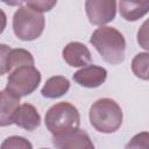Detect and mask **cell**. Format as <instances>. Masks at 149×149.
<instances>
[{
    "label": "cell",
    "mask_w": 149,
    "mask_h": 149,
    "mask_svg": "<svg viewBox=\"0 0 149 149\" xmlns=\"http://www.w3.org/2000/svg\"><path fill=\"white\" fill-rule=\"evenodd\" d=\"M90 43L95 48L105 62L113 65L123 62L126 40L116 28L108 26L97 28L90 37Z\"/></svg>",
    "instance_id": "cell-1"
},
{
    "label": "cell",
    "mask_w": 149,
    "mask_h": 149,
    "mask_svg": "<svg viewBox=\"0 0 149 149\" xmlns=\"http://www.w3.org/2000/svg\"><path fill=\"white\" fill-rule=\"evenodd\" d=\"M92 127L104 134L116 132L123 120V113L119 104L111 98H101L94 101L88 112Z\"/></svg>",
    "instance_id": "cell-2"
},
{
    "label": "cell",
    "mask_w": 149,
    "mask_h": 149,
    "mask_svg": "<svg viewBox=\"0 0 149 149\" xmlns=\"http://www.w3.org/2000/svg\"><path fill=\"white\" fill-rule=\"evenodd\" d=\"M44 123L54 136H58L79 128L80 115L77 107L70 102L62 101L55 104L48 109Z\"/></svg>",
    "instance_id": "cell-3"
},
{
    "label": "cell",
    "mask_w": 149,
    "mask_h": 149,
    "mask_svg": "<svg viewBox=\"0 0 149 149\" xmlns=\"http://www.w3.org/2000/svg\"><path fill=\"white\" fill-rule=\"evenodd\" d=\"M45 26L43 14L35 12L27 5L20 6L13 15V30L21 41H34L38 38Z\"/></svg>",
    "instance_id": "cell-4"
},
{
    "label": "cell",
    "mask_w": 149,
    "mask_h": 149,
    "mask_svg": "<svg viewBox=\"0 0 149 149\" xmlns=\"http://www.w3.org/2000/svg\"><path fill=\"white\" fill-rule=\"evenodd\" d=\"M41 83V72L35 66H21L9 72L6 90L21 98L31 94Z\"/></svg>",
    "instance_id": "cell-5"
},
{
    "label": "cell",
    "mask_w": 149,
    "mask_h": 149,
    "mask_svg": "<svg viewBox=\"0 0 149 149\" xmlns=\"http://www.w3.org/2000/svg\"><path fill=\"white\" fill-rule=\"evenodd\" d=\"M116 5L114 0H87L85 12L90 23L102 27L113 21L116 14Z\"/></svg>",
    "instance_id": "cell-6"
},
{
    "label": "cell",
    "mask_w": 149,
    "mask_h": 149,
    "mask_svg": "<svg viewBox=\"0 0 149 149\" xmlns=\"http://www.w3.org/2000/svg\"><path fill=\"white\" fill-rule=\"evenodd\" d=\"M52 143L57 149H95L88 134L80 128L54 136Z\"/></svg>",
    "instance_id": "cell-7"
},
{
    "label": "cell",
    "mask_w": 149,
    "mask_h": 149,
    "mask_svg": "<svg viewBox=\"0 0 149 149\" xmlns=\"http://www.w3.org/2000/svg\"><path fill=\"white\" fill-rule=\"evenodd\" d=\"M72 78L78 85L83 87L95 88L105 83L107 78V70L102 66L90 64L74 72Z\"/></svg>",
    "instance_id": "cell-8"
},
{
    "label": "cell",
    "mask_w": 149,
    "mask_h": 149,
    "mask_svg": "<svg viewBox=\"0 0 149 149\" xmlns=\"http://www.w3.org/2000/svg\"><path fill=\"white\" fill-rule=\"evenodd\" d=\"M63 59L68 65L72 68H84L90 65L92 61V55L88 48L81 42H70L62 51Z\"/></svg>",
    "instance_id": "cell-9"
},
{
    "label": "cell",
    "mask_w": 149,
    "mask_h": 149,
    "mask_svg": "<svg viewBox=\"0 0 149 149\" xmlns=\"http://www.w3.org/2000/svg\"><path fill=\"white\" fill-rule=\"evenodd\" d=\"M13 123H15L16 126L28 132H33L40 126L41 115L35 108V106L26 102V104L20 105L19 108L16 109L14 119H13Z\"/></svg>",
    "instance_id": "cell-10"
},
{
    "label": "cell",
    "mask_w": 149,
    "mask_h": 149,
    "mask_svg": "<svg viewBox=\"0 0 149 149\" xmlns=\"http://www.w3.org/2000/svg\"><path fill=\"white\" fill-rule=\"evenodd\" d=\"M19 106V97L9 93L7 90L0 91V127H6L13 123V119Z\"/></svg>",
    "instance_id": "cell-11"
},
{
    "label": "cell",
    "mask_w": 149,
    "mask_h": 149,
    "mask_svg": "<svg viewBox=\"0 0 149 149\" xmlns=\"http://www.w3.org/2000/svg\"><path fill=\"white\" fill-rule=\"evenodd\" d=\"M120 15L129 22L137 21L149 10V1H120Z\"/></svg>",
    "instance_id": "cell-12"
},
{
    "label": "cell",
    "mask_w": 149,
    "mask_h": 149,
    "mask_svg": "<svg viewBox=\"0 0 149 149\" xmlns=\"http://www.w3.org/2000/svg\"><path fill=\"white\" fill-rule=\"evenodd\" d=\"M70 88V80L64 76H54L49 78L41 90L44 98L57 99L68 93Z\"/></svg>",
    "instance_id": "cell-13"
},
{
    "label": "cell",
    "mask_w": 149,
    "mask_h": 149,
    "mask_svg": "<svg viewBox=\"0 0 149 149\" xmlns=\"http://www.w3.org/2000/svg\"><path fill=\"white\" fill-rule=\"evenodd\" d=\"M34 63H35L34 57L28 50L21 48L12 49L7 59L8 72H12L13 70L21 66H34Z\"/></svg>",
    "instance_id": "cell-14"
},
{
    "label": "cell",
    "mask_w": 149,
    "mask_h": 149,
    "mask_svg": "<svg viewBox=\"0 0 149 149\" xmlns=\"http://www.w3.org/2000/svg\"><path fill=\"white\" fill-rule=\"evenodd\" d=\"M132 71L137 78L142 80L149 79V54L148 52H140L133 58Z\"/></svg>",
    "instance_id": "cell-15"
},
{
    "label": "cell",
    "mask_w": 149,
    "mask_h": 149,
    "mask_svg": "<svg viewBox=\"0 0 149 149\" xmlns=\"http://www.w3.org/2000/svg\"><path fill=\"white\" fill-rule=\"evenodd\" d=\"M0 149H33V144L23 136L13 135L3 140Z\"/></svg>",
    "instance_id": "cell-16"
},
{
    "label": "cell",
    "mask_w": 149,
    "mask_h": 149,
    "mask_svg": "<svg viewBox=\"0 0 149 149\" xmlns=\"http://www.w3.org/2000/svg\"><path fill=\"white\" fill-rule=\"evenodd\" d=\"M149 134L148 132H142L134 135L130 141L125 146V149H148Z\"/></svg>",
    "instance_id": "cell-17"
},
{
    "label": "cell",
    "mask_w": 149,
    "mask_h": 149,
    "mask_svg": "<svg viewBox=\"0 0 149 149\" xmlns=\"http://www.w3.org/2000/svg\"><path fill=\"white\" fill-rule=\"evenodd\" d=\"M24 5H27L28 7H30L35 12L43 14L44 12L51 10L57 5V1H28Z\"/></svg>",
    "instance_id": "cell-18"
},
{
    "label": "cell",
    "mask_w": 149,
    "mask_h": 149,
    "mask_svg": "<svg viewBox=\"0 0 149 149\" xmlns=\"http://www.w3.org/2000/svg\"><path fill=\"white\" fill-rule=\"evenodd\" d=\"M12 48L5 43H0V77L8 72L7 59Z\"/></svg>",
    "instance_id": "cell-19"
},
{
    "label": "cell",
    "mask_w": 149,
    "mask_h": 149,
    "mask_svg": "<svg viewBox=\"0 0 149 149\" xmlns=\"http://www.w3.org/2000/svg\"><path fill=\"white\" fill-rule=\"evenodd\" d=\"M137 42L143 49H146V50L149 49V45H148V21H144L142 27L139 29V31H137Z\"/></svg>",
    "instance_id": "cell-20"
},
{
    "label": "cell",
    "mask_w": 149,
    "mask_h": 149,
    "mask_svg": "<svg viewBox=\"0 0 149 149\" xmlns=\"http://www.w3.org/2000/svg\"><path fill=\"white\" fill-rule=\"evenodd\" d=\"M6 24H7V16H6L5 12L2 9H0V34L3 33Z\"/></svg>",
    "instance_id": "cell-21"
},
{
    "label": "cell",
    "mask_w": 149,
    "mask_h": 149,
    "mask_svg": "<svg viewBox=\"0 0 149 149\" xmlns=\"http://www.w3.org/2000/svg\"><path fill=\"white\" fill-rule=\"evenodd\" d=\"M41 149H49V148H41Z\"/></svg>",
    "instance_id": "cell-22"
}]
</instances>
